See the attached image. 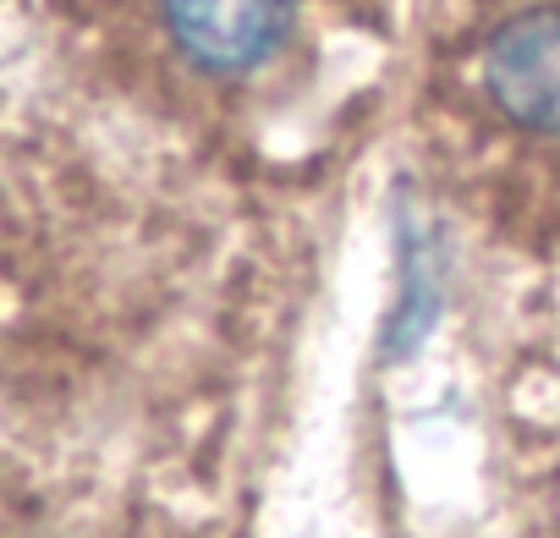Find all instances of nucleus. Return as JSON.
Returning a JSON list of instances; mask_svg holds the SVG:
<instances>
[{
  "label": "nucleus",
  "instance_id": "nucleus-1",
  "mask_svg": "<svg viewBox=\"0 0 560 538\" xmlns=\"http://www.w3.org/2000/svg\"><path fill=\"white\" fill-rule=\"evenodd\" d=\"M138 12V45L165 89L231 100L287 67L308 0H116Z\"/></svg>",
  "mask_w": 560,
  "mask_h": 538
},
{
  "label": "nucleus",
  "instance_id": "nucleus-2",
  "mask_svg": "<svg viewBox=\"0 0 560 538\" xmlns=\"http://www.w3.org/2000/svg\"><path fill=\"white\" fill-rule=\"evenodd\" d=\"M462 100L478 127L560 149V0H511L462 50Z\"/></svg>",
  "mask_w": 560,
  "mask_h": 538
}]
</instances>
